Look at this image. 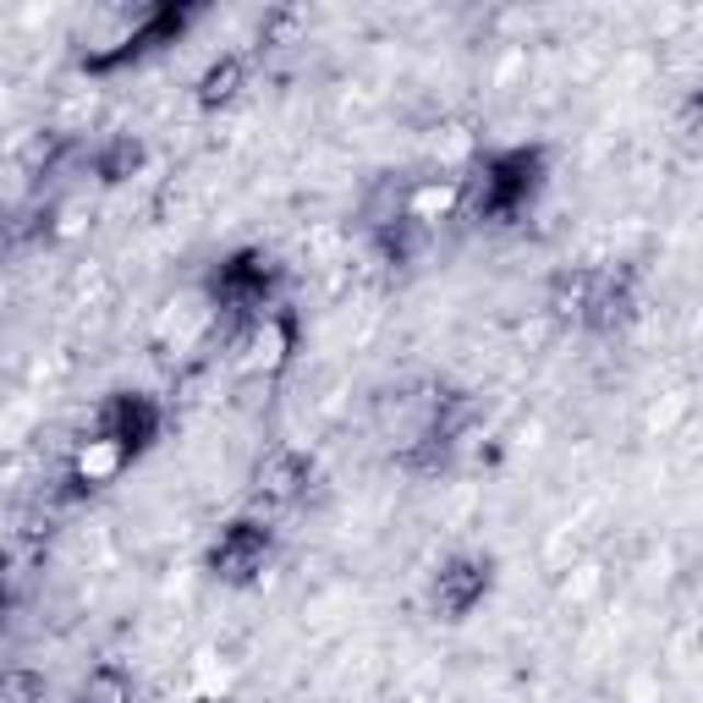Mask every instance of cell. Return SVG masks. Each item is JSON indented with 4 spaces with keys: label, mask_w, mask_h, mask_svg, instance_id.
I'll list each match as a JSON object with an SVG mask.
<instances>
[{
    "label": "cell",
    "mask_w": 703,
    "mask_h": 703,
    "mask_svg": "<svg viewBox=\"0 0 703 703\" xmlns=\"http://www.w3.org/2000/svg\"><path fill=\"white\" fill-rule=\"evenodd\" d=\"M127 692H122V681L116 676H100V692H94V703H122Z\"/></svg>",
    "instance_id": "3"
},
{
    "label": "cell",
    "mask_w": 703,
    "mask_h": 703,
    "mask_svg": "<svg viewBox=\"0 0 703 703\" xmlns=\"http://www.w3.org/2000/svg\"><path fill=\"white\" fill-rule=\"evenodd\" d=\"M215 561H220V566H226L231 577H242V566H253V561H264V539L242 528V533H231V539H226V550H220Z\"/></svg>",
    "instance_id": "2"
},
{
    "label": "cell",
    "mask_w": 703,
    "mask_h": 703,
    "mask_svg": "<svg viewBox=\"0 0 703 703\" xmlns=\"http://www.w3.org/2000/svg\"><path fill=\"white\" fill-rule=\"evenodd\" d=\"M479 588H484V572H479V566H451V572L440 577V604H446V610H462V604H473Z\"/></svg>",
    "instance_id": "1"
}]
</instances>
